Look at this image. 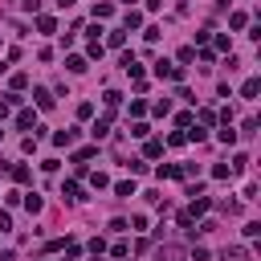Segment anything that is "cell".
I'll return each mask as SVG.
<instances>
[{"instance_id":"1","label":"cell","mask_w":261,"mask_h":261,"mask_svg":"<svg viewBox=\"0 0 261 261\" xmlns=\"http://www.w3.org/2000/svg\"><path fill=\"white\" fill-rule=\"evenodd\" d=\"M155 261H188V249L184 245H159Z\"/></svg>"},{"instance_id":"2","label":"cell","mask_w":261,"mask_h":261,"mask_svg":"<svg viewBox=\"0 0 261 261\" xmlns=\"http://www.w3.org/2000/svg\"><path fill=\"white\" fill-rule=\"evenodd\" d=\"M155 77H184V65H171V61H155Z\"/></svg>"},{"instance_id":"3","label":"cell","mask_w":261,"mask_h":261,"mask_svg":"<svg viewBox=\"0 0 261 261\" xmlns=\"http://www.w3.org/2000/svg\"><path fill=\"white\" fill-rule=\"evenodd\" d=\"M208 208H212V200H208V196H196V200H192V208H184V212H188V216L196 220V216H204Z\"/></svg>"},{"instance_id":"4","label":"cell","mask_w":261,"mask_h":261,"mask_svg":"<svg viewBox=\"0 0 261 261\" xmlns=\"http://www.w3.org/2000/svg\"><path fill=\"white\" fill-rule=\"evenodd\" d=\"M220 261H249V249H245V245H228V249L220 253Z\"/></svg>"},{"instance_id":"5","label":"cell","mask_w":261,"mask_h":261,"mask_svg":"<svg viewBox=\"0 0 261 261\" xmlns=\"http://www.w3.org/2000/svg\"><path fill=\"white\" fill-rule=\"evenodd\" d=\"M122 69H126L130 77H139V82H143V65L135 61V53H122Z\"/></svg>"},{"instance_id":"6","label":"cell","mask_w":261,"mask_h":261,"mask_svg":"<svg viewBox=\"0 0 261 261\" xmlns=\"http://www.w3.org/2000/svg\"><path fill=\"white\" fill-rule=\"evenodd\" d=\"M16 126L20 130H37V110H20L16 114Z\"/></svg>"},{"instance_id":"7","label":"cell","mask_w":261,"mask_h":261,"mask_svg":"<svg viewBox=\"0 0 261 261\" xmlns=\"http://www.w3.org/2000/svg\"><path fill=\"white\" fill-rule=\"evenodd\" d=\"M61 196H65L69 204H77V200H86V196H82V184H77V179H69V184L61 188Z\"/></svg>"},{"instance_id":"8","label":"cell","mask_w":261,"mask_h":261,"mask_svg":"<svg viewBox=\"0 0 261 261\" xmlns=\"http://www.w3.org/2000/svg\"><path fill=\"white\" fill-rule=\"evenodd\" d=\"M106 45H110V49H122V45H126V29H110V33H106Z\"/></svg>"},{"instance_id":"9","label":"cell","mask_w":261,"mask_h":261,"mask_svg":"<svg viewBox=\"0 0 261 261\" xmlns=\"http://www.w3.org/2000/svg\"><path fill=\"white\" fill-rule=\"evenodd\" d=\"M33 98H37V110H49V106H53V94H49V90H41V86L33 90Z\"/></svg>"},{"instance_id":"10","label":"cell","mask_w":261,"mask_h":261,"mask_svg":"<svg viewBox=\"0 0 261 261\" xmlns=\"http://www.w3.org/2000/svg\"><path fill=\"white\" fill-rule=\"evenodd\" d=\"M53 143H57V147H73V143H77V130H57Z\"/></svg>"},{"instance_id":"11","label":"cell","mask_w":261,"mask_h":261,"mask_svg":"<svg viewBox=\"0 0 261 261\" xmlns=\"http://www.w3.org/2000/svg\"><path fill=\"white\" fill-rule=\"evenodd\" d=\"M139 24H143V12L126 8V16H122V29H139Z\"/></svg>"},{"instance_id":"12","label":"cell","mask_w":261,"mask_h":261,"mask_svg":"<svg viewBox=\"0 0 261 261\" xmlns=\"http://www.w3.org/2000/svg\"><path fill=\"white\" fill-rule=\"evenodd\" d=\"M257 94H261V82H257V77H249V82L241 86V98H257Z\"/></svg>"},{"instance_id":"13","label":"cell","mask_w":261,"mask_h":261,"mask_svg":"<svg viewBox=\"0 0 261 261\" xmlns=\"http://www.w3.org/2000/svg\"><path fill=\"white\" fill-rule=\"evenodd\" d=\"M143 155H147V159H159V155H163V143H159V139H147Z\"/></svg>"},{"instance_id":"14","label":"cell","mask_w":261,"mask_h":261,"mask_svg":"<svg viewBox=\"0 0 261 261\" xmlns=\"http://www.w3.org/2000/svg\"><path fill=\"white\" fill-rule=\"evenodd\" d=\"M118 102H122V94H118V90H106V114H114Z\"/></svg>"},{"instance_id":"15","label":"cell","mask_w":261,"mask_h":261,"mask_svg":"<svg viewBox=\"0 0 261 261\" xmlns=\"http://www.w3.org/2000/svg\"><path fill=\"white\" fill-rule=\"evenodd\" d=\"M106 130H110V114H102V118L94 122V139H106Z\"/></svg>"},{"instance_id":"16","label":"cell","mask_w":261,"mask_h":261,"mask_svg":"<svg viewBox=\"0 0 261 261\" xmlns=\"http://www.w3.org/2000/svg\"><path fill=\"white\" fill-rule=\"evenodd\" d=\"M37 29H41V33H57V20H53V16H37Z\"/></svg>"},{"instance_id":"17","label":"cell","mask_w":261,"mask_h":261,"mask_svg":"<svg viewBox=\"0 0 261 261\" xmlns=\"http://www.w3.org/2000/svg\"><path fill=\"white\" fill-rule=\"evenodd\" d=\"M20 90H29V73H12V94H20Z\"/></svg>"},{"instance_id":"18","label":"cell","mask_w":261,"mask_h":261,"mask_svg":"<svg viewBox=\"0 0 261 261\" xmlns=\"http://www.w3.org/2000/svg\"><path fill=\"white\" fill-rule=\"evenodd\" d=\"M216 139H220L224 147H232V143H237V130H232V126H224V130H216Z\"/></svg>"},{"instance_id":"19","label":"cell","mask_w":261,"mask_h":261,"mask_svg":"<svg viewBox=\"0 0 261 261\" xmlns=\"http://www.w3.org/2000/svg\"><path fill=\"white\" fill-rule=\"evenodd\" d=\"M29 175H33V171H29L24 163H16V167H12V179H16V184H29Z\"/></svg>"},{"instance_id":"20","label":"cell","mask_w":261,"mask_h":261,"mask_svg":"<svg viewBox=\"0 0 261 261\" xmlns=\"http://www.w3.org/2000/svg\"><path fill=\"white\" fill-rule=\"evenodd\" d=\"M114 192H118V196H126V200H130V196H135V184H130V179H118V184H114Z\"/></svg>"},{"instance_id":"21","label":"cell","mask_w":261,"mask_h":261,"mask_svg":"<svg viewBox=\"0 0 261 261\" xmlns=\"http://www.w3.org/2000/svg\"><path fill=\"white\" fill-rule=\"evenodd\" d=\"M216 208H220V212H224V216H237V212H241V204H237V200H220V204H216Z\"/></svg>"},{"instance_id":"22","label":"cell","mask_w":261,"mask_h":261,"mask_svg":"<svg viewBox=\"0 0 261 261\" xmlns=\"http://www.w3.org/2000/svg\"><path fill=\"white\" fill-rule=\"evenodd\" d=\"M114 12V4H94V20H106Z\"/></svg>"},{"instance_id":"23","label":"cell","mask_w":261,"mask_h":261,"mask_svg":"<svg viewBox=\"0 0 261 261\" xmlns=\"http://www.w3.org/2000/svg\"><path fill=\"white\" fill-rule=\"evenodd\" d=\"M245 24H249L245 12H232V16H228V29H245Z\"/></svg>"},{"instance_id":"24","label":"cell","mask_w":261,"mask_h":261,"mask_svg":"<svg viewBox=\"0 0 261 261\" xmlns=\"http://www.w3.org/2000/svg\"><path fill=\"white\" fill-rule=\"evenodd\" d=\"M65 65H69V73H82L86 69V57H65Z\"/></svg>"},{"instance_id":"25","label":"cell","mask_w":261,"mask_h":261,"mask_svg":"<svg viewBox=\"0 0 261 261\" xmlns=\"http://www.w3.org/2000/svg\"><path fill=\"white\" fill-rule=\"evenodd\" d=\"M24 208H29V212H41V196L29 192V196H24Z\"/></svg>"},{"instance_id":"26","label":"cell","mask_w":261,"mask_h":261,"mask_svg":"<svg viewBox=\"0 0 261 261\" xmlns=\"http://www.w3.org/2000/svg\"><path fill=\"white\" fill-rule=\"evenodd\" d=\"M143 110H147V102H143V98H135V102H130V118H143Z\"/></svg>"},{"instance_id":"27","label":"cell","mask_w":261,"mask_h":261,"mask_svg":"<svg viewBox=\"0 0 261 261\" xmlns=\"http://www.w3.org/2000/svg\"><path fill=\"white\" fill-rule=\"evenodd\" d=\"M94 151H98V147H82V151H77V155H73V163H77V167H82V163H86V159H90V155H94Z\"/></svg>"},{"instance_id":"28","label":"cell","mask_w":261,"mask_h":261,"mask_svg":"<svg viewBox=\"0 0 261 261\" xmlns=\"http://www.w3.org/2000/svg\"><path fill=\"white\" fill-rule=\"evenodd\" d=\"M86 53H90V57H102V41H98V37H90V49H86Z\"/></svg>"},{"instance_id":"29","label":"cell","mask_w":261,"mask_h":261,"mask_svg":"<svg viewBox=\"0 0 261 261\" xmlns=\"http://www.w3.org/2000/svg\"><path fill=\"white\" fill-rule=\"evenodd\" d=\"M147 130H151L147 122H135V126H130V135H135V139H147Z\"/></svg>"},{"instance_id":"30","label":"cell","mask_w":261,"mask_h":261,"mask_svg":"<svg viewBox=\"0 0 261 261\" xmlns=\"http://www.w3.org/2000/svg\"><path fill=\"white\" fill-rule=\"evenodd\" d=\"M212 175H216V179H228L232 171H228V163H216V167H212Z\"/></svg>"},{"instance_id":"31","label":"cell","mask_w":261,"mask_h":261,"mask_svg":"<svg viewBox=\"0 0 261 261\" xmlns=\"http://www.w3.org/2000/svg\"><path fill=\"white\" fill-rule=\"evenodd\" d=\"M245 237H249V241H253V237H261V224H257V220H249V224H245Z\"/></svg>"},{"instance_id":"32","label":"cell","mask_w":261,"mask_h":261,"mask_svg":"<svg viewBox=\"0 0 261 261\" xmlns=\"http://www.w3.org/2000/svg\"><path fill=\"white\" fill-rule=\"evenodd\" d=\"M188 261H208V249H192V253H188Z\"/></svg>"},{"instance_id":"33","label":"cell","mask_w":261,"mask_h":261,"mask_svg":"<svg viewBox=\"0 0 261 261\" xmlns=\"http://www.w3.org/2000/svg\"><path fill=\"white\" fill-rule=\"evenodd\" d=\"M4 228H12V216H8L4 208H0V232H4Z\"/></svg>"},{"instance_id":"34","label":"cell","mask_w":261,"mask_h":261,"mask_svg":"<svg viewBox=\"0 0 261 261\" xmlns=\"http://www.w3.org/2000/svg\"><path fill=\"white\" fill-rule=\"evenodd\" d=\"M16 4H20V8H37V0H16Z\"/></svg>"},{"instance_id":"35","label":"cell","mask_w":261,"mask_h":261,"mask_svg":"<svg viewBox=\"0 0 261 261\" xmlns=\"http://www.w3.org/2000/svg\"><path fill=\"white\" fill-rule=\"evenodd\" d=\"M4 118H8V106H4V102H0V122H4Z\"/></svg>"},{"instance_id":"36","label":"cell","mask_w":261,"mask_h":261,"mask_svg":"<svg viewBox=\"0 0 261 261\" xmlns=\"http://www.w3.org/2000/svg\"><path fill=\"white\" fill-rule=\"evenodd\" d=\"M122 4H126V8H130V4H135V0H122Z\"/></svg>"},{"instance_id":"37","label":"cell","mask_w":261,"mask_h":261,"mask_svg":"<svg viewBox=\"0 0 261 261\" xmlns=\"http://www.w3.org/2000/svg\"><path fill=\"white\" fill-rule=\"evenodd\" d=\"M0 135H4V130H0Z\"/></svg>"}]
</instances>
